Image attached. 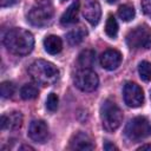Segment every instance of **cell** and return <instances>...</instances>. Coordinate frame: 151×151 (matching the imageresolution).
<instances>
[{
  "instance_id": "cell-1",
  "label": "cell",
  "mask_w": 151,
  "mask_h": 151,
  "mask_svg": "<svg viewBox=\"0 0 151 151\" xmlns=\"http://www.w3.org/2000/svg\"><path fill=\"white\" fill-rule=\"evenodd\" d=\"M4 45L8 52L15 55H26L33 50L34 38L29 31L15 27L7 31L4 37Z\"/></svg>"
},
{
  "instance_id": "cell-2",
  "label": "cell",
  "mask_w": 151,
  "mask_h": 151,
  "mask_svg": "<svg viewBox=\"0 0 151 151\" xmlns=\"http://www.w3.org/2000/svg\"><path fill=\"white\" fill-rule=\"evenodd\" d=\"M28 73L33 81L41 86L53 85L59 78V70L57 66L44 59L33 61L28 67Z\"/></svg>"
},
{
  "instance_id": "cell-3",
  "label": "cell",
  "mask_w": 151,
  "mask_h": 151,
  "mask_svg": "<svg viewBox=\"0 0 151 151\" xmlns=\"http://www.w3.org/2000/svg\"><path fill=\"white\" fill-rule=\"evenodd\" d=\"M100 119L103 129L107 132H114L123 122V112L112 100H105L100 106Z\"/></svg>"
},
{
  "instance_id": "cell-4",
  "label": "cell",
  "mask_w": 151,
  "mask_h": 151,
  "mask_svg": "<svg viewBox=\"0 0 151 151\" xmlns=\"http://www.w3.org/2000/svg\"><path fill=\"white\" fill-rule=\"evenodd\" d=\"M126 44L132 50H147L151 47V28L139 25L126 34Z\"/></svg>"
},
{
  "instance_id": "cell-5",
  "label": "cell",
  "mask_w": 151,
  "mask_h": 151,
  "mask_svg": "<svg viewBox=\"0 0 151 151\" xmlns=\"http://www.w3.org/2000/svg\"><path fill=\"white\" fill-rule=\"evenodd\" d=\"M125 134L131 140H142L151 136V123L145 117H136L131 119L126 127Z\"/></svg>"
},
{
  "instance_id": "cell-6",
  "label": "cell",
  "mask_w": 151,
  "mask_h": 151,
  "mask_svg": "<svg viewBox=\"0 0 151 151\" xmlns=\"http://www.w3.org/2000/svg\"><path fill=\"white\" fill-rule=\"evenodd\" d=\"M53 14L54 12L51 2H38V5L31 8L27 18L33 26L42 27L52 21Z\"/></svg>"
},
{
  "instance_id": "cell-7",
  "label": "cell",
  "mask_w": 151,
  "mask_h": 151,
  "mask_svg": "<svg viewBox=\"0 0 151 151\" xmlns=\"http://www.w3.org/2000/svg\"><path fill=\"white\" fill-rule=\"evenodd\" d=\"M74 85L83 92H92L98 87L99 78L91 68H81L74 76Z\"/></svg>"
},
{
  "instance_id": "cell-8",
  "label": "cell",
  "mask_w": 151,
  "mask_h": 151,
  "mask_svg": "<svg viewBox=\"0 0 151 151\" xmlns=\"http://www.w3.org/2000/svg\"><path fill=\"white\" fill-rule=\"evenodd\" d=\"M124 101L129 107H139L144 103V92L136 83H126L123 88Z\"/></svg>"
},
{
  "instance_id": "cell-9",
  "label": "cell",
  "mask_w": 151,
  "mask_h": 151,
  "mask_svg": "<svg viewBox=\"0 0 151 151\" xmlns=\"http://www.w3.org/2000/svg\"><path fill=\"white\" fill-rule=\"evenodd\" d=\"M83 15L91 24L97 25L101 17V8L98 0H84L83 2Z\"/></svg>"
},
{
  "instance_id": "cell-10",
  "label": "cell",
  "mask_w": 151,
  "mask_h": 151,
  "mask_svg": "<svg viewBox=\"0 0 151 151\" xmlns=\"http://www.w3.org/2000/svg\"><path fill=\"white\" fill-rule=\"evenodd\" d=\"M28 137L35 143H45L48 138V126L44 120H33L28 127Z\"/></svg>"
},
{
  "instance_id": "cell-11",
  "label": "cell",
  "mask_w": 151,
  "mask_h": 151,
  "mask_svg": "<svg viewBox=\"0 0 151 151\" xmlns=\"http://www.w3.org/2000/svg\"><path fill=\"white\" fill-rule=\"evenodd\" d=\"M122 53L114 48L106 50L101 55H100V65L103 68L107 71H114L119 67L122 63Z\"/></svg>"
},
{
  "instance_id": "cell-12",
  "label": "cell",
  "mask_w": 151,
  "mask_h": 151,
  "mask_svg": "<svg viewBox=\"0 0 151 151\" xmlns=\"http://www.w3.org/2000/svg\"><path fill=\"white\" fill-rule=\"evenodd\" d=\"M70 149L72 150H80V151H86V150H93L94 149V143L92 142L91 137L83 131H79L74 133L71 139H70Z\"/></svg>"
},
{
  "instance_id": "cell-13",
  "label": "cell",
  "mask_w": 151,
  "mask_h": 151,
  "mask_svg": "<svg viewBox=\"0 0 151 151\" xmlns=\"http://www.w3.org/2000/svg\"><path fill=\"white\" fill-rule=\"evenodd\" d=\"M24 117L20 112L13 111L7 114H2L0 118V124L2 130H18L22 125Z\"/></svg>"
},
{
  "instance_id": "cell-14",
  "label": "cell",
  "mask_w": 151,
  "mask_h": 151,
  "mask_svg": "<svg viewBox=\"0 0 151 151\" xmlns=\"http://www.w3.org/2000/svg\"><path fill=\"white\" fill-rule=\"evenodd\" d=\"M79 8H80V2L78 0L73 1L68 7L67 9L63 13L61 18H60V22L63 25H71V24H74L77 20H78V12H79Z\"/></svg>"
},
{
  "instance_id": "cell-15",
  "label": "cell",
  "mask_w": 151,
  "mask_h": 151,
  "mask_svg": "<svg viewBox=\"0 0 151 151\" xmlns=\"http://www.w3.org/2000/svg\"><path fill=\"white\" fill-rule=\"evenodd\" d=\"M44 48L50 54H57L63 48V41L58 35H48L44 39Z\"/></svg>"
},
{
  "instance_id": "cell-16",
  "label": "cell",
  "mask_w": 151,
  "mask_h": 151,
  "mask_svg": "<svg viewBox=\"0 0 151 151\" xmlns=\"http://www.w3.org/2000/svg\"><path fill=\"white\" fill-rule=\"evenodd\" d=\"M96 60V53L92 50H85L79 54L78 63L81 68H91Z\"/></svg>"
},
{
  "instance_id": "cell-17",
  "label": "cell",
  "mask_w": 151,
  "mask_h": 151,
  "mask_svg": "<svg viewBox=\"0 0 151 151\" xmlns=\"http://www.w3.org/2000/svg\"><path fill=\"white\" fill-rule=\"evenodd\" d=\"M85 35H86V31L83 29L81 27H79V28H76V29L68 32L66 34V40H67L68 45L76 46V45H79L84 40Z\"/></svg>"
},
{
  "instance_id": "cell-18",
  "label": "cell",
  "mask_w": 151,
  "mask_h": 151,
  "mask_svg": "<svg viewBox=\"0 0 151 151\" xmlns=\"http://www.w3.org/2000/svg\"><path fill=\"white\" fill-rule=\"evenodd\" d=\"M105 33L107 37L114 39L118 34V22L113 15H109L105 24Z\"/></svg>"
},
{
  "instance_id": "cell-19",
  "label": "cell",
  "mask_w": 151,
  "mask_h": 151,
  "mask_svg": "<svg viewBox=\"0 0 151 151\" xmlns=\"http://www.w3.org/2000/svg\"><path fill=\"white\" fill-rule=\"evenodd\" d=\"M38 93H39L38 92V88L34 85H32V84H26L20 90V96L25 100H31V99L37 98L38 97Z\"/></svg>"
},
{
  "instance_id": "cell-20",
  "label": "cell",
  "mask_w": 151,
  "mask_h": 151,
  "mask_svg": "<svg viewBox=\"0 0 151 151\" xmlns=\"http://www.w3.org/2000/svg\"><path fill=\"white\" fill-rule=\"evenodd\" d=\"M134 8L130 5H122L118 8V15L123 21H130L134 18Z\"/></svg>"
},
{
  "instance_id": "cell-21",
  "label": "cell",
  "mask_w": 151,
  "mask_h": 151,
  "mask_svg": "<svg viewBox=\"0 0 151 151\" xmlns=\"http://www.w3.org/2000/svg\"><path fill=\"white\" fill-rule=\"evenodd\" d=\"M138 73L140 79L144 81H151V63L149 61H142L138 65Z\"/></svg>"
},
{
  "instance_id": "cell-22",
  "label": "cell",
  "mask_w": 151,
  "mask_h": 151,
  "mask_svg": "<svg viewBox=\"0 0 151 151\" xmlns=\"http://www.w3.org/2000/svg\"><path fill=\"white\" fill-rule=\"evenodd\" d=\"M15 87L11 81H2L0 85V93L2 98H11L14 94Z\"/></svg>"
},
{
  "instance_id": "cell-23",
  "label": "cell",
  "mask_w": 151,
  "mask_h": 151,
  "mask_svg": "<svg viewBox=\"0 0 151 151\" xmlns=\"http://www.w3.org/2000/svg\"><path fill=\"white\" fill-rule=\"evenodd\" d=\"M58 96L55 93H50L47 99H46V109L51 112H54L58 109Z\"/></svg>"
},
{
  "instance_id": "cell-24",
  "label": "cell",
  "mask_w": 151,
  "mask_h": 151,
  "mask_svg": "<svg viewBox=\"0 0 151 151\" xmlns=\"http://www.w3.org/2000/svg\"><path fill=\"white\" fill-rule=\"evenodd\" d=\"M142 7L144 13L149 18H151V0H142Z\"/></svg>"
},
{
  "instance_id": "cell-25",
  "label": "cell",
  "mask_w": 151,
  "mask_h": 151,
  "mask_svg": "<svg viewBox=\"0 0 151 151\" xmlns=\"http://www.w3.org/2000/svg\"><path fill=\"white\" fill-rule=\"evenodd\" d=\"M17 2L18 0H1V7H9Z\"/></svg>"
},
{
  "instance_id": "cell-26",
  "label": "cell",
  "mask_w": 151,
  "mask_h": 151,
  "mask_svg": "<svg viewBox=\"0 0 151 151\" xmlns=\"http://www.w3.org/2000/svg\"><path fill=\"white\" fill-rule=\"evenodd\" d=\"M104 150H107V151H110V150H118V147L116 146V145H113V144H111L110 142H106L105 144H104Z\"/></svg>"
},
{
  "instance_id": "cell-27",
  "label": "cell",
  "mask_w": 151,
  "mask_h": 151,
  "mask_svg": "<svg viewBox=\"0 0 151 151\" xmlns=\"http://www.w3.org/2000/svg\"><path fill=\"white\" fill-rule=\"evenodd\" d=\"M138 150H151V144H144L138 147Z\"/></svg>"
},
{
  "instance_id": "cell-28",
  "label": "cell",
  "mask_w": 151,
  "mask_h": 151,
  "mask_svg": "<svg viewBox=\"0 0 151 151\" xmlns=\"http://www.w3.org/2000/svg\"><path fill=\"white\" fill-rule=\"evenodd\" d=\"M19 150H34V149L31 147V146H28V145H24V146H21Z\"/></svg>"
},
{
  "instance_id": "cell-29",
  "label": "cell",
  "mask_w": 151,
  "mask_h": 151,
  "mask_svg": "<svg viewBox=\"0 0 151 151\" xmlns=\"http://www.w3.org/2000/svg\"><path fill=\"white\" fill-rule=\"evenodd\" d=\"M60 1H66V0H60Z\"/></svg>"
},
{
  "instance_id": "cell-30",
  "label": "cell",
  "mask_w": 151,
  "mask_h": 151,
  "mask_svg": "<svg viewBox=\"0 0 151 151\" xmlns=\"http://www.w3.org/2000/svg\"><path fill=\"white\" fill-rule=\"evenodd\" d=\"M150 97H151V91H150Z\"/></svg>"
}]
</instances>
